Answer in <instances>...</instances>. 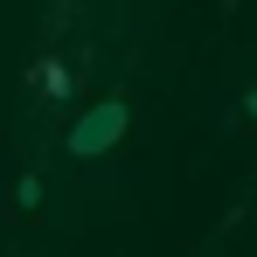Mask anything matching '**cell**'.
<instances>
[{
	"instance_id": "obj_1",
	"label": "cell",
	"mask_w": 257,
	"mask_h": 257,
	"mask_svg": "<svg viewBox=\"0 0 257 257\" xmlns=\"http://www.w3.org/2000/svg\"><path fill=\"white\" fill-rule=\"evenodd\" d=\"M132 132V90H111V97H97L77 111V125L63 132V153L70 160H104V153H118Z\"/></svg>"
},
{
	"instance_id": "obj_5",
	"label": "cell",
	"mask_w": 257,
	"mask_h": 257,
	"mask_svg": "<svg viewBox=\"0 0 257 257\" xmlns=\"http://www.w3.org/2000/svg\"><path fill=\"white\" fill-rule=\"evenodd\" d=\"M236 125L257 132V84H243V97H236Z\"/></svg>"
},
{
	"instance_id": "obj_3",
	"label": "cell",
	"mask_w": 257,
	"mask_h": 257,
	"mask_svg": "<svg viewBox=\"0 0 257 257\" xmlns=\"http://www.w3.org/2000/svg\"><path fill=\"white\" fill-rule=\"evenodd\" d=\"M42 202H49L42 167H21V174H14V215H21V222H35V215H42Z\"/></svg>"
},
{
	"instance_id": "obj_2",
	"label": "cell",
	"mask_w": 257,
	"mask_h": 257,
	"mask_svg": "<svg viewBox=\"0 0 257 257\" xmlns=\"http://www.w3.org/2000/svg\"><path fill=\"white\" fill-rule=\"evenodd\" d=\"M90 77V49H35L28 63H21V90L35 97V104H70Z\"/></svg>"
},
{
	"instance_id": "obj_4",
	"label": "cell",
	"mask_w": 257,
	"mask_h": 257,
	"mask_svg": "<svg viewBox=\"0 0 257 257\" xmlns=\"http://www.w3.org/2000/svg\"><path fill=\"white\" fill-rule=\"evenodd\" d=\"M77 21H84V7H77V0H49V7H42V28H49V49H56V35H63V28H77Z\"/></svg>"
}]
</instances>
